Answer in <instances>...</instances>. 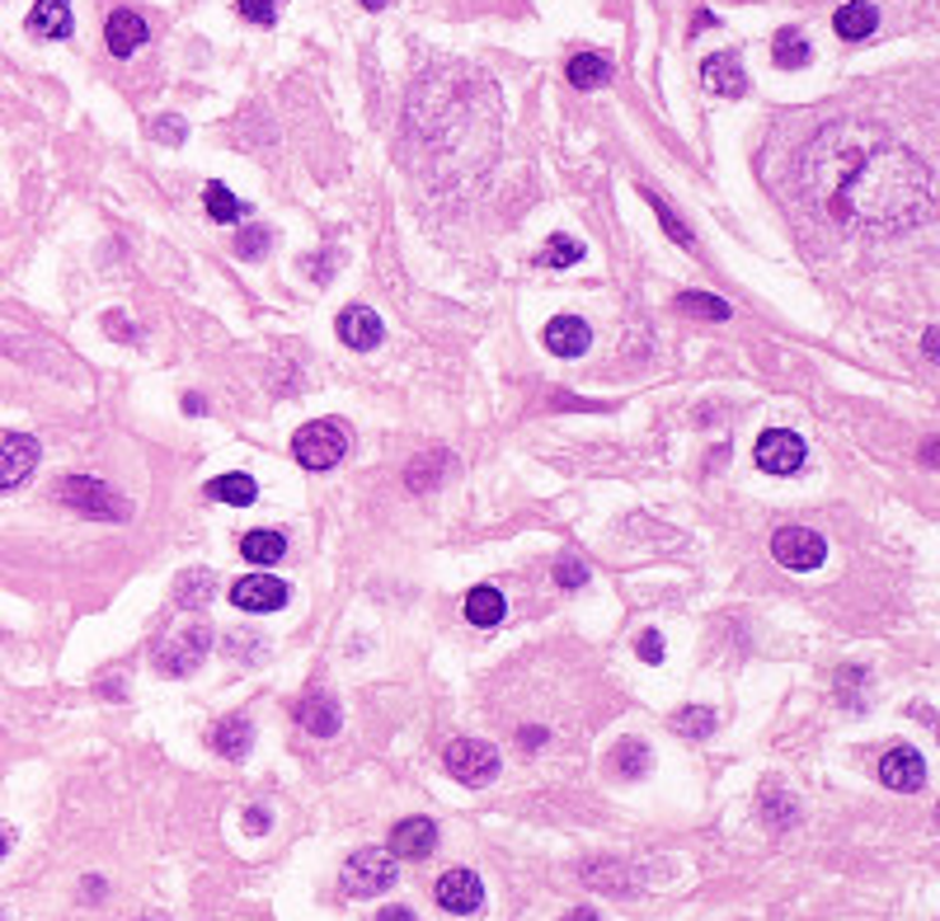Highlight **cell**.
<instances>
[{
    "instance_id": "1",
    "label": "cell",
    "mask_w": 940,
    "mask_h": 921,
    "mask_svg": "<svg viewBox=\"0 0 940 921\" xmlns=\"http://www.w3.org/2000/svg\"><path fill=\"white\" fill-rule=\"evenodd\" d=\"M805 193L861 226H908L931 208V174L912 151L861 123L823 132L805 155Z\"/></svg>"
},
{
    "instance_id": "2",
    "label": "cell",
    "mask_w": 940,
    "mask_h": 921,
    "mask_svg": "<svg viewBox=\"0 0 940 921\" xmlns=\"http://www.w3.org/2000/svg\"><path fill=\"white\" fill-rule=\"evenodd\" d=\"M292 456L302 460L306 470H334L338 460L348 456V433L338 418H315L302 433L292 437Z\"/></svg>"
},
{
    "instance_id": "3",
    "label": "cell",
    "mask_w": 940,
    "mask_h": 921,
    "mask_svg": "<svg viewBox=\"0 0 940 921\" xmlns=\"http://www.w3.org/2000/svg\"><path fill=\"white\" fill-rule=\"evenodd\" d=\"M208 649H212V626L208 620H189L184 630H174L165 645L155 649V668L165 677H189V672L203 668Z\"/></svg>"
},
{
    "instance_id": "4",
    "label": "cell",
    "mask_w": 940,
    "mask_h": 921,
    "mask_svg": "<svg viewBox=\"0 0 940 921\" xmlns=\"http://www.w3.org/2000/svg\"><path fill=\"white\" fill-rule=\"evenodd\" d=\"M338 879H344V893H353V898H376V893L395 889V879H400V874H395V856H391V851H376V847L353 851Z\"/></svg>"
},
{
    "instance_id": "5",
    "label": "cell",
    "mask_w": 940,
    "mask_h": 921,
    "mask_svg": "<svg viewBox=\"0 0 940 921\" xmlns=\"http://www.w3.org/2000/svg\"><path fill=\"white\" fill-rule=\"evenodd\" d=\"M57 498H62L67 508L85 513V517H104V523H109V517H118V523L128 517L123 494L109 489V485H99V479H90V475H67L62 485H57Z\"/></svg>"
},
{
    "instance_id": "6",
    "label": "cell",
    "mask_w": 940,
    "mask_h": 921,
    "mask_svg": "<svg viewBox=\"0 0 940 921\" xmlns=\"http://www.w3.org/2000/svg\"><path fill=\"white\" fill-rule=\"evenodd\" d=\"M443 767L452 780H462V786H489L504 762H498V748L479 743V738H456L443 752Z\"/></svg>"
},
{
    "instance_id": "7",
    "label": "cell",
    "mask_w": 940,
    "mask_h": 921,
    "mask_svg": "<svg viewBox=\"0 0 940 921\" xmlns=\"http://www.w3.org/2000/svg\"><path fill=\"white\" fill-rule=\"evenodd\" d=\"M771 555H776V565H786L790 574H813L828 559V540L809 527H781L771 536Z\"/></svg>"
},
{
    "instance_id": "8",
    "label": "cell",
    "mask_w": 940,
    "mask_h": 921,
    "mask_svg": "<svg viewBox=\"0 0 940 921\" xmlns=\"http://www.w3.org/2000/svg\"><path fill=\"white\" fill-rule=\"evenodd\" d=\"M287 597H292V588L277 574H245L231 588V607L235 611H250V616H264V611H283Z\"/></svg>"
},
{
    "instance_id": "9",
    "label": "cell",
    "mask_w": 940,
    "mask_h": 921,
    "mask_svg": "<svg viewBox=\"0 0 940 921\" xmlns=\"http://www.w3.org/2000/svg\"><path fill=\"white\" fill-rule=\"evenodd\" d=\"M757 466L767 475H795L805 466V437L790 428H767L757 437Z\"/></svg>"
},
{
    "instance_id": "10",
    "label": "cell",
    "mask_w": 940,
    "mask_h": 921,
    "mask_svg": "<svg viewBox=\"0 0 940 921\" xmlns=\"http://www.w3.org/2000/svg\"><path fill=\"white\" fill-rule=\"evenodd\" d=\"M433 898H437V908H443V912L471 917V912H479V903H485V884H479L475 870H447L443 879H437Z\"/></svg>"
},
{
    "instance_id": "11",
    "label": "cell",
    "mask_w": 940,
    "mask_h": 921,
    "mask_svg": "<svg viewBox=\"0 0 940 921\" xmlns=\"http://www.w3.org/2000/svg\"><path fill=\"white\" fill-rule=\"evenodd\" d=\"M437 851V823L433 818H400L391 828V856L400 860H428Z\"/></svg>"
},
{
    "instance_id": "12",
    "label": "cell",
    "mask_w": 940,
    "mask_h": 921,
    "mask_svg": "<svg viewBox=\"0 0 940 921\" xmlns=\"http://www.w3.org/2000/svg\"><path fill=\"white\" fill-rule=\"evenodd\" d=\"M879 780H885L889 790H922L927 786V762H922V752L917 748H889L885 752V762H879Z\"/></svg>"
},
{
    "instance_id": "13",
    "label": "cell",
    "mask_w": 940,
    "mask_h": 921,
    "mask_svg": "<svg viewBox=\"0 0 940 921\" xmlns=\"http://www.w3.org/2000/svg\"><path fill=\"white\" fill-rule=\"evenodd\" d=\"M701 80L710 94H725V99H744L748 90V75H744V62H738V52H715L701 62Z\"/></svg>"
},
{
    "instance_id": "14",
    "label": "cell",
    "mask_w": 940,
    "mask_h": 921,
    "mask_svg": "<svg viewBox=\"0 0 940 921\" xmlns=\"http://www.w3.org/2000/svg\"><path fill=\"white\" fill-rule=\"evenodd\" d=\"M38 466V443L24 433H14L0 443V489H14V485H24V479L33 475Z\"/></svg>"
},
{
    "instance_id": "15",
    "label": "cell",
    "mask_w": 940,
    "mask_h": 921,
    "mask_svg": "<svg viewBox=\"0 0 940 921\" xmlns=\"http://www.w3.org/2000/svg\"><path fill=\"white\" fill-rule=\"evenodd\" d=\"M382 320H376V311L367 306H348V311H338V338L353 348V353H372L376 344H382Z\"/></svg>"
},
{
    "instance_id": "16",
    "label": "cell",
    "mask_w": 940,
    "mask_h": 921,
    "mask_svg": "<svg viewBox=\"0 0 940 921\" xmlns=\"http://www.w3.org/2000/svg\"><path fill=\"white\" fill-rule=\"evenodd\" d=\"M146 19L137 14V10H113L109 19H104V43H109V52L113 57H132L137 48L146 43Z\"/></svg>"
},
{
    "instance_id": "17",
    "label": "cell",
    "mask_w": 940,
    "mask_h": 921,
    "mask_svg": "<svg viewBox=\"0 0 940 921\" xmlns=\"http://www.w3.org/2000/svg\"><path fill=\"white\" fill-rule=\"evenodd\" d=\"M546 348L555 357H584L593 348V330L578 315H555L546 325Z\"/></svg>"
},
{
    "instance_id": "18",
    "label": "cell",
    "mask_w": 940,
    "mask_h": 921,
    "mask_svg": "<svg viewBox=\"0 0 940 921\" xmlns=\"http://www.w3.org/2000/svg\"><path fill=\"white\" fill-rule=\"evenodd\" d=\"M296 725H302L306 733H315V738H334L338 725H344V715H338V706L330 696H306L302 706H296Z\"/></svg>"
},
{
    "instance_id": "19",
    "label": "cell",
    "mask_w": 940,
    "mask_h": 921,
    "mask_svg": "<svg viewBox=\"0 0 940 921\" xmlns=\"http://www.w3.org/2000/svg\"><path fill=\"white\" fill-rule=\"evenodd\" d=\"M212 748L226 757V762H240V757H250V748H254V725L245 715H231V719H222L216 725V733H212Z\"/></svg>"
},
{
    "instance_id": "20",
    "label": "cell",
    "mask_w": 940,
    "mask_h": 921,
    "mask_svg": "<svg viewBox=\"0 0 940 921\" xmlns=\"http://www.w3.org/2000/svg\"><path fill=\"white\" fill-rule=\"evenodd\" d=\"M832 29H837V38H847V43H861V38H870L879 29V10L866 6V0H851V6L832 14Z\"/></svg>"
},
{
    "instance_id": "21",
    "label": "cell",
    "mask_w": 940,
    "mask_h": 921,
    "mask_svg": "<svg viewBox=\"0 0 940 921\" xmlns=\"http://www.w3.org/2000/svg\"><path fill=\"white\" fill-rule=\"evenodd\" d=\"M29 33L38 38H71V0H38L29 14Z\"/></svg>"
},
{
    "instance_id": "22",
    "label": "cell",
    "mask_w": 940,
    "mask_h": 921,
    "mask_svg": "<svg viewBox=\"0 0 940 921\" xmlns=\"http://www.w3.org/2000/svg\"><path fill=\"white\" fill-rule=\"evenodd\" d=\"M504 611H508V603H504V593H498V588L479 584V588L466 593V620H471V626L489 630V626H498V620H504Z\"/></svg>"
},
{
    "instance_id": "23",
    "label": "cell",
    "mask_w": 940,
    "mask_h": 921,
    "mask_svg": "<svg viewBox=\"0 0 940 921\" xmlns=\"http://www.w3.org/2000/svg\"><path fill=\"white\" fill-rule=\"evenodd\" d=\"M565 75H569L574 90H603L611 80V62H607V57H597V52H574Z\"/></svg>"
},
{
    "instance_id": "24",
    "label": "cell",
    "mask_w": 940,
    "mask_h": 921,
    "mask_svg": "<svg viewBox=\"0 0 940 921\" xmlns=\"http://www.w3.org/2000/svg\"><path fill=\"white\" fill-rule=\"evenodd\" d=\"M771 62L781 67V71H805L813 62V52H809V38L799 33V29H781L771 38Z\"/></svg>"
},
{
    "instance_id": "25",
    "label": "cell",
    "mask_w": 940,
    "mask_h": 921,
    "mask_svg": "<svg viewBox=\"0 0 940 921\" xmlns=\"http://www.w3.org/2000/svg\"><path fill=\"white\" fill-rule=\"evenodd\" d=\"M208 498H216V504H231V508H245V504H254L259 498V485L250 475H240V470H231V475H216V479H208V489H203Z\"/></svg>"
},
{
    "instance_id": "26",
    "label": "cell",
    "mask_w": 940,
    "mask_h": 921,
    "mask_svg": "<svg viewBox=\"0 0 940 921\" xmlns=\"http://www.w3.org/2000/svg\"><path fill=\"white\" fill-rule=\"evenodd\" d=\"M447 466H452V456H447V452H424L418 460H410V470H405V485H410L414 494H428V489H437V485H443Z\"/></svg>"
},
{
    "instance_id": "27",
    "label": "cell",
    "mask_w": 940,
    "mask_h": 921,
    "mask_svg": "<svg viewBox=\"0 0 940 921\" xmlns=\"http://www.w3.org/2000/svg\"><path fill=\"white\" fill-rule=\"evenodd\" d=\"M240 555L250 559V565H277V559L287 555V536L283 532H245V540H240Z\"/></svg>"
},
{
    "instance_id": "28",
    "label": "cell",
    "mask_w": 940,
    "mask_h": 921,
    "mask_svg": "<svg viewBox=\"0 0 940 921\" xmlns=\"http://www.w3.org/2000/svg\"><path fill=\"white\" fill-rule=\"evenodd\" d=\"M203 208H208V216L216 226H235V222H245V203H240V198L226 189V184H212L203 189Z\"/></svg>"
},
{
    "instance_id": "29",
    "label": "cell",
    "mask_w": 940,
    "mask_h": 921,
    "mask_svg": "<svg viewBox=\"0 0 940 921\" xmlns=\"http://www.w3.org/2000/svg\"><path fill=\"white\" fill-rule=\"evenodd\" d=\"M611 762H616V776L635 780V776H645V771H649L654 752H649V743H639V738H621V743L611 748Z\"/></svg>"
},
{
    "instance_id": "30",
    "label": "cell",
    "mask_w": 940,
    "mask_h": 921,
    "mask_svg": "<svg viewBox=\"0 0 940 921\" xmlns=\"http://www.w3.org/2000/svg\"><path fill=\"white\" fill-rule=\"evenodd\" d=\"M212 588H216V578H212L208 569H193V574L179 578L174 597H179V603H184L189 611H203V607H208V597H212Z\"/></svg>"
},
{
    "instance_id": "31",
    "label": "cell",
    "mask_w": 940,
    "mask_h": 921,
    "mask_svg": "<svg viewBox=\"0 0 940 921\" xmlns=\"http://www.w3.org/2000/svg\"><path fill=\"white\" fill-rule=\"evenodd\" d=\"M715 725H719V719H715L710 706H683V710L673 715V729L683 733V738H710Z\"/></svg>"
},
{
    "instance_id": "32",
    "label": "cell",
    "mask_w": 940,
    "mask_h": 921,
    "mask_svg": "<svg viewBox=\"0 0 940 921\" xmlns=\"http://www.w3.org/2000/svg\"><path fill=\"white\" fill-rule=\"evenodd\" d=\"M677 311H687L696 320H729V302L725 296H710V292H683L677 296Z\"/></svg>"
},
{
    "instance_id": "33",
    "label": "cell",
    "mask_w": 940,
    "mask_h": 921,
    "mask_svg": "<svg viewBox=\"0 0 940 921\" xmlns=\"http://www.w3.org/2000/svg\"><path fill=\"white\" fill-rule=\"evenodd\" d=\"M588 250H584V240H574V235H550V245H546V254H542V264H550V269H569V264H578Z\"/></svg>"
},
{
    "instance_id": "34",
    "label": "cell",
    "mask_w": 940,
    "mask_h": 921,
    "mask_svg": "<svg viewBox=\"0 0 940 921\" xmlns=\"http://www.w3.org/2000/svg\"><path fill=\"white\" fill-rule=\"evenodd\" d=\"M795 813H799V809H795V795L776 790V786L762 795V818H767L771 828H790V823H795Z\"/></svg>"
},
{
    "instance_id": "35",
    "label": "cell",
    "mask_w": 940,
    "mask_h": 921,
    "mask_svg": "<svg viewBox=\"0 0 940 921\" xmlns=\"http://www.w3.org/2000/svg\"><path fill=\"white\" fill-rule=\"evenodd\" d=\"M645 198H649V208L658 212V222H664V231L677 240V245H683V250H696V235L687 231V222H683V216H673V208H668V203H664V198H658V193H645Z\"/></svg>"
},
{
    "instance_id": "36",
    "label": "cell",
    "mask_w": 940,
    "mask_h": 921,
    "mask_svg": "<svg viewBox=\"0 0 940 921\" xmlns=\"http://www.w3.org/2000/svg\"><path fill=\"white\" fill-rule=\"evenodd\" d=\"M273 250V231L269 226H245L235 235V254L240 259H259V254H269Z\"/></svg>"
},
{
    "instance_id": "37",
    "label": "cell",
    "mask_w": 940,
    "mask_h": 921,
    "mask_svg": "<svg viewBox=\"0 0 940 921\" xmlns=\"http://www.w3.org/2000/svg\"><path fill=\"white\" fill-rule=\"evenodd\" d=\"M151 136H155V142H165V146H179L189 136V123L179 113H160L155 123H151Z\"/></svg>"
},
{
    "instance_id": "38",
    "label": "cell",
    "mask_w": 940,
    "mask_h": 921,
    "mask_svg": "<svg viewBox=\"0 0 940 921\" xmlns=\"http://www.w3.org/2000/svg\"><path fill=\"white\" fill-rule=\"evenodd\" d=\"M235 10L250 19V24H273L277 10H283V0H235Z\"/></svg>"
},
{
    "instance_id": "39",
    "label": "cell",
    "mask_w": 940,
    "mask_h": 921,
    "mask_svg": "<svg viewBox=\"0 0 940 921\" xmlns=\"http://www.w3.org/2000/svg\"><path fill=\"white\" fill-rule=\"evenodd\" d=\"M555 584L559 588H584L588 584V565H584V559H559V565H555Z\"/></svg>"
},
{
    "instance_id": "40",
    "label": "cell",
    "mask_w": 940,
    "mask_h": 921,
    "mask_svg": "<svg viewBox=\"0 0 940 921\" xmlns=\"http://www.w3.org/2000/svg\"><path fill=\"white\" fill-rule=\"evenodd\" d=\"M635 654L645 658V664H664V635H658V630H645V635L635 639Z\"/></svg>"
},
{
    "instance_id": "41",
    "label": "cell",
    "mask_w": 940,
    "mask_h": 921,
    "mask_svg": "<svg viewBox=\"0 0 940 921\" xmlns=\"http://www.w3.org/2000/svg\"><path fill=\"white\" fill-rule=\"evenodd\" d=\"M306 269H311V277H315V283H330V269H334V254H315V259H306Z\"/></svg>"
},
{
    "instance_id": "42",
    "label": "cell",
    "mask_w": 940,
    "mask_h": 921,
    "mask_svg": "<svg viewBox=\"0 0 940 921\" xmlns=\"http://www.w3.org/2000/svg\"><path fill=\"white\" fill-rule=\"evenodd\" d=\"M104 330H109V334H118V338H137V330H132L118 311H113V315H104Z\"/></svg>"
},
{
    "instance_id": "43",
    "label": "cell",
    "mask_w": 940,
    "mask_h": 921,
    "mask_svg": "<svg viewBox=\"0 0 940 921\" xmlns=\"http://www.w3.org/2000/svg\"><path fill=\"white\" fill-rule=\"evenodd\" d=\"M269 823H273L269 809H250L245 813V832H269Z\"/></svg>"
},
{
    "instance_id": "44",
    "label": "cell",
    "mask_w": 940,
    "mask_h": 921,
    "mask_svg": "<svg viewBox=\"0 0 940 921\" xmlns=\"http://www.w3.org/2000/svg\"><path fill=\"white\" fill-rule=\"evenodd\" d=\"M376 921H418V917L410 908H382V912H376Z\"/></svg>"
},
{
    "instance_id": "45",
    "label": "cell",
    "mask_w": 940,
    "mask_h": 921,
    "mask_svg": "<svg viewBox=\"0 0 940 921\" xmlns=\"http://www.w3.org/2000/svg\"><path fill=\"white\" fill-rule=\"evenodd\" d=\"M517 743H523V748H542L546 743V729H523V733H517Z\"/></svg>"
},
{
    "instance_id": "46",
    "label": "cell",
    "mask_w": 940,
    "mask_h": 921,
    "mask_svg": "<svg viewBox=\"0 0 940 921\" xmlns=\"http://www.w3.org/2000/svg\"><path fill=\"white\" fill-rule=\"evenodd\" d=\"M922 353L931 357V363L940 357V330H927V338H922Z\"/></svg>"
},
{
    "instance_id": "47",
    "label": "cell",
    "mask_w": 940,
    "mask_h": 921,
    "mask_svg": "<svg viewBox=\"0 0 940 921\" xmlns=\"http://www.w3.org/2000/svg\"><path fill=\"white\" fill-rule=\"evenodd\" d=\"M565 921H603V917L588 912V908H574V912H565Z\"/></svg>"
},
{
    "instance_id": "48",
    "label": "cell",
    "mask_w": 940,
    "mask_h": 921,
    "mask_svg": "<svg viewBox=\"0 0 940 921\" xmlns=\"http://www.w3.org/2000/svg\"><path fill=\"white\" fill-rule=\"evenodd\" d=\"M936 452H940V447H936V437H931V443L922 447V466H936Z\"/></svg>"
},
{
    "instance_id": "49",
    "label": "cell",
    "mask_w": 940,
    "mask_h": 921,
    "mask_svg": "<svg viewBox=\"0 0 940 921\" xmlns=\"http://www.w3.org/2000/svg\"><path fill=\"white\" fill-rule=\"evenodd\" d=\"M391 0H363V10H386Z\"/></svg>"
},
{
    "instance_id": "50",
    "label": "cell",
    "mask_w": 940,
    "mask_h": 921,
    "mask_svg": "<svg viewBox=\"0 0 940 921\" xmlns=\"http://www.w3.org/2000/svg\"><path fill=\"white\" fill-rule=\"evenodd\" d=\"M6 851H10V837H6V832H0V856H6Z\"/></svg>"
},
{
    "instance_id": "51",
    "label": "cell",
    "mask_w": 940,
    "mask_h": 921,
    "mask_svg": "<svg viewBox=\"0 0 940 921\" xmlns=\"http://www.w3.org/2000/svg\"><path fill=\"white\" fill-rule=\"evenodd\" d=\"M0 921H6V912H0Z\"/></svg>"
}]
</instances>
